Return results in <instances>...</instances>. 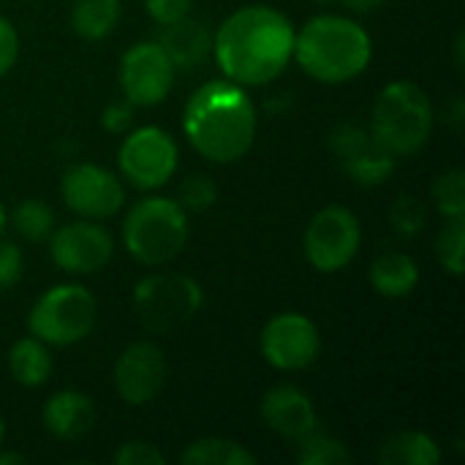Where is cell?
<instances>
[{
    "label": "cell",
    "mask_w": 465,
    "mask_h": 465,
    "mask_svg": "<svg viewBox=\"0 0 465 465\" xmlns=\"http://www.w3.org/2000/svg\"><path fill=\"white\" fill-rule=\"evenodd\" d=\"M213 57L223 79L264 87L294 60V25L272 5H242L213 33Z\"/></svg>",
    "instance_id": "obj_1"
},
{
    "label": "cell",
    "mask_w": 465,
    "mask_h": 465,
    "mask_svg": "<svg viewBox=\"0 0 465 465\" xmlns=\"http://www.w3.org/2000/svg\"><path fill=\"white\" fill-rule=\"evenodd\" d=\"M259 114L248 90L229 79H210L193 90L183 109L188 144L213 163H234L256 142Z\"/></svg>",
    "instance_id": "obj_2"
},
{
    "label": "cell",
    "mask_w": 465,
    "mask_h": 465,
    "mask_svg": "<svg viewBox=\"0 0 465 465\" xmlns=\"http://www.w3.org/2000/svg\"><path fill=\"white\" fill-rule=\"evenodd\" d=\"M371 57L373 41L351 16L319 14L294 30V60L316 82H351L371 65Z\"/></svg>",
    "instance_id": "obj_3"
},
{
    "label": "cell",
    "mask_w": 465,
    "mask_h": 465,
    "mask_svg": "<svg viewBox=\"0 0 465 465\" xmlns=\"http://www.w3.org/2000/svg\"><path fill=\"white\" fill-rule=\"evenodd\" d=\"M436 125L430 95L417 82H390L379 90L371 109V134L395 155L406 158L420 153Z\"/></svg>",
    "instance_id": "obj_4"
},
{
    "label": "cell",
    "mask_w": 465,
    "mask_h": 465,
    "mask_svg": "<svg viewBox=\"0 0 465 465\" xmlns=\"http://www.w3.org/2000/svg\"><path fill=\"white\" fill-rule=\"evenodd\" d=\"M188 242V213L177 199L147 196L123 221V245L144 267L169 264Z\"/></svg>",
    "instance_id": "obj_5"
},
{
    "label": "cell",
    "mask_w": 465,
    "mask_h": 465,
    "mask_svg": "<svg viewBox=\"0 0 465 465\" xmlns=\"http://www.w3.org/2000/svg\"><path fill=\"white\" fill-rule=\"evenodd\" d=\"M98 322V302L82 283H57L46 289L27 313L33 338L54 349L82 343Z\"/></svg>",
    "instance_id": "obj_6"
},
{
    "label": "cell",
    "mask_w": 465,
    "mask_h": 465,
    "mask_svg": "<svg viewBox=\"0 0 465 465\" xmlns=\"http://www.w3.org/2000/svg\"><path fill=\"white\" fill-rule=\"evenodd\" d=\"M134 311L153 335H172L204 305L202 286L183 272H150L134 286Z\"/></svg>",
    "instance_id": "obj_7"
},
{
    "label": "cell",
    "mask_w": 465,
    "mask_h": 465,
    "mask_svg": "<svg viewBox=\"0 0 465 465\" xmlns=\"http://www.w3.org/2000/svg\"><path fill=\"white\" fill-rule=\"evenodd\" d=\"M360 245H362V223L343 204L322 207L308 221L302 234L305 262L322 275L346 270L357 259Z\"/></svg>",
    "instance_id": "obj_8"
},
{
    "label": "cell",
    "mask_w": 465,
    "mask_h": 465,
    "mask_svg": "<svg viewBox=\"0 0 465 465\" xmlns=\"http://www.w3.org/2000/svg\"><path fill=\"white\" fill-rule=\"evenodd\" d=\"M180 161V147L169 131L161 125H139L131 128L117 150V166L128 185L136 191H158L163 188Z\"/></svg>",
    "instance_id": "obj_9"
},
{
    "label": "cell",
    "mask_w": 465,
    "mask_h": 465,
    "mask_svg": "<svg viewBox=\"0 0 465 465\" xmlns=\"http://www.w3.org/2000/svg\"><path fill=\"white\" fill-rule=\"evenodd\" d=\"M259 349L267 365L283 373H297L311 368L322 354V335L313 319L297 311H283L272 316L259 335Z\"/></svg>",
    "instance_id": "obj_10"
},
{
    "label": "cell",
    "mask_w": 465,
    "mask_h": 465,
    "mask_svg": "<svg viewBox=\"0 0 465 465\" xmlns=\"http://www.w3.org/2000/svg\"><path fill=\"white\" fill-rule=\"evenodd\" d=\"M117 76H120L123 95L134 106L150 109L169 98L177 68L172 65V60L166 57L158 41H139L123 52Z\"/></svg>",
    "instance_id": "obj_11"
},
{
    "label": "cell",
    "mask_w": 465,
    "mask_h": 465,
    "mask_svg": "<svg viewBox=\"0 0 465 465\" xmlns=\"http://www.w3.org/2000/svg\"><path fill=\"white\" fill-rule=\"evenodd\" d=\"M60 196L65 207L87 221L114 218L125 204L123 180L98 163H71L60 180Z\"/></svg>",
    "instance_id": "obj_12"
},
{
    "label": "cell",
    "mask_w": 465,
    "mask_h": 465,
    "mask_svg": "<svg viewBox=\"0 0 465 465\" xmlns=\"http://www.w3.org/2000/svg\"><path fill=\"white\" fill-rule=\"evenodd\" d=\"M49 242V256L57 270L68 275H93L101 272L114 253V240L101 221H71L65 226H54Z\"/></svg>",
    "instance_id": "obj_13"
},
{
    "label": "cell",
    "mask_w": 465,
    "mask_h": 465,
    "mask_svg": "<svg viewBox=\"0 0 465 465\" xmlns=\"http://www.w3.org/2000/svg\"><path fill=\"white\" fill-rule=\"evenodd\" d=\"M330 150L341 161L343 172L362 188L384 185L398 169V158L371 134L368 125L341 123L330 134Z\"/></svg>",
    "instance_id": "obj_14"
},
{
    "label": "cell",
    "mask_w": 465,
    "mask_h": 465,
    "mask_svg": "<svg viewBox=\"0 0 465 465\" xmlns=\"http://www.w3.org/2000/svg\"><path fill=\"white\" fill-rule=\"evenodd\" d=\"M169 365L166 354L153 341H136L114 360L112 381L125 406L142 409L150 406L166 387Z\"/></svg>",
    "instance_id": "obj_15"
},
{
    "label": "cell",
    "mask_w": 465,
    "mask_h": 465,
    "mask_svg": "<svg viewBox=\"0 0 465 465\" xmlns=\"http://www.w3.org/2000/svg\"><path fill=\"white\" fill-rule=\"evenodd\" d=\"M259 414H262V422L272 433H278L281 439L292 444L322 425L311 395L294 384H278L267 390L259 403Z\"/></svg>",
    "instance_id": "obj_16"
},
{
    "label": "cell",
    "mask_w": 465,
    "mask_h": 465,
    "mask_svg": "<svg viewBox=\"0 0 465 465\" xmlns=\"http://www.w3.org/2000/svg\"><path fill=\"white\" fill-rule=\"evenodd\" d=\"M41 422H44L46 433H52L54 439L76 441V439H84L95 428L98 411H95V403L90 395H84L79 390H60L44 403Z\"/></svg>",
    "instance_id": "obj_17"
},
{
    "label": "cell",
    "mask_w": 465,
    "mask_h": 465,
    "mask_svg": "<svg viewBox=\"0 0 465 465\" xmlns=\"http://www.w3.org/2000/svg\"><path fill=\"white\" fill-rule=\"evenodd\" d=\"M166 57L172 60V65L180 71H188V68H196L204 63V57L213 52V33L207 27V22H199L193 19L191 14L172 22V25H163L158 30V38H155Z\"/></svg>",
    "instance_id": "obj_18"
},
{
    "label": "cell",
    "mask_w": 465,
    "mask_h": 465,
    "mask_svg": "<svg viewBox=\"0 0 465 465\" xmlns=\"http://www.w3.org/2000/svg\"><path fill=\"white\" fill-rule=\"evenodd\" d=\"M371 286L384 300H406L420 286V267L409 253L390 251L371 264Z\"/></svg>",
    "instance_id": "obj_19"
},
{
    "label": "cell",
    "mask_w": 465,
    "mask_h": 465,
    "mask_svg": "<svg viewBox=\"0 0 465 465\" xmlns=\"http://www.w3.org/2000/svg\"><path fill=\"white\" fill-rule=\"evenodd\" d=\"M8 371L14 381L25 390H38L52 376V354L49 346L38 338H19L8 351Z\"/></svg>",
    "instance_id": "obj_20"
},
{
    "label": "cell",
    "mask_w": 465,
    "mask_h": 465,
    "mask_svg": "<svg viewBox=\"0 0 465 465\" xmlns=\"http://www.w3.org/2000/svg\"><path fill=\"white\" fill-rule=\"evenodd\" d=\"M381 465H436L441 463V447L430 433L403 430L390 436L379 450Z\"/></svg>",
    "instance_id": "obj_21"
},
{
    "label": "cell",
    "mask_w": 465,
    "mask_h": 465,
    "mask_svg": "<svg viewBox=\"0 0 465 465\" xmlns=\"http://www.w3.org/2000/svg\"><path fill=\"white\" fill-rule=\"evenodd\" d=\"M123 16V0H74L71 30L84 41H104Z\"/></svg>",
    "instance_id": "obj_22"
},
{
    "label": "cell",
    "mask_w": 465,
    "mask_h": 465,
    "mask_svg": "<svg viewBox=\"0 0 465 465\" xmlns=\"http://www.w3.org/2000/svg\"><path fill=\"white\" fill-rule=\"evenodd\" d=\"M180 463L183 465H256L259 458L245 450L240 441L234 439H223V436H204L191 441L183 452H180Z\"/></svg>",
    "instance_id": "obj_23"
},
{
    "label": "cell",
    "mask_w": 465,
    "mask_h": 465,
    "mask_svg": "<svg viewBox=\"0 0 465 465\" xmlns=\"http://www.w3.org/2000/svg\"><path fill=\"white\" fill-rule=\"evenodd\" d=\"M11 226L27 242H46L54 232V210L44 199H22L11 210Z\"/></svg>",
    "instance_id": "obj_24"
},
{
    "label": "cell",
    "mask_w": 465,
    "mask_h": 465,
    "mask_svg": "<svg viewBox=\"0 0 465 465\" xmlns=\"http://www.w3.org/2000/svg\"><path fill=\"white\" fill-rule=\"evenodd\" d=\"M297 447V463L300 465H346L351 460L346 444L335 436H330L322 425L294 441Z\"/></svg>",
    "instance_id": "obj_25"
},
{
    "label": "cell",
    "mask_w": 465,
    "mask_h": 465,
    "mask_svg": "<svg viewBox=\"0 0 465 465\" xmlns=\"http://www.w3.org/2000/svg\"><path fill=\"white\" fill-rule=\"evenodd\" d=\"M465 253V218H444V226L436 237V259L452 275H463Z\"/></svg>",
    "instance_id": "obj_26"
},
{
    "label": "cell",
    "mask_w": 465,
    "mask_h": 465,
    "mask_svg": "<svg viewBox=\"0 0 465 465\" xmlns=\"http://www.w3.org/2000/svg\"><path fill=\"white\" fill-rule=\"evenodd\" d=\"M433 204L444 218H465V172L447 169L430 188Z\"/></svg>",
    "instance_id": "obj_27"
},
{
    "label": "cell",
    "mask_w": 465,
    "mask_h": 465,
    "mask_svg": "<svg viewBox=\"0 0 465 465\" xmlns=\"http://www.w3.org/2000/svg\"><path fill=\"white\" fill-rule=\"evenodd\" d=\"M425 223H428V207L422 204V199H417L411 193H403V196H398L392 202V207H390V226H392V232L398 237L411 240V237L422 234Z\"/></svg>",
    "instance_id": "obj_28"
},
{
    "label": "cell",
    "mask_w": 465,
    "mask_h": 465,
    "mask_svg": "<svg viewBox=\"0 0 465 465\" xmlns=\"http://www.w3.org/2000/svg\"><path fill=\"white\" fill-rule=\"evenodd\" d=\"M177 202L183 204L185 213H207L218 202V185L207 174H191L180 183Z\"/></svg>",
    "instance_id": "obj_29"
},
{
    "label": "cell",
    "mask_w": 465,
    "mask_h": 465,
    "mask_svg": "<svg viewBox=\"0 0 465 465\" xmlns=\"http://www.w3.org/2000/svg\"><path fill=\"white\" fill-rule=\"evenodd\" d=\"M112 460L117 465H163L166 463V455L150 444V441H125L114 455Z\"/></svg>",
    "instance_id": "obj_30"
},
{
    "label": "cell",
    "mask_w": 465,
    "mask_h": 465,
    "mask_svg": "<svg viewBox=\"0 0 465 465\" xmlns=\"http://www.w3.org/2000/svg\"><path fill=\"white\" fill-rule=\"evenodd\" d=\"M25 272V253L16 242L0 240V292L14 289Z\"/></svg>",
    "instance_id": "obj_31"
},
{
    "label": "cell",
    "mask_w": 465,
    "mask_h": 465,
    "mask_svg": "<svg viewBox=\"0 0 465 465\" xmlns=\"http://www.w3.org/2000/svg\"><path fill=\"white\" fill-rule=\"evenodd\" d=\"M134 112H136V106H134L128 98L112 101V104L101 112V125H104V131H106V134H114V136L128 134L131 125H134Z\"/></svg>",
    "instance_id": "obj_32"
},
{
    "label": "cell",
    "mask_w": 465,
    "mask_h": 465,
    "mask_svg": "<svg viewBox=\"0 0 465 465\" xmlns=\"http://www.w3.org/2000/svg\"><path fill=\"white\" fill-rule=\"evenodd\" d=\"M144 8H147V16L158 27H163V25H172V22L188 16L193 8V0H144Z\"/></svg>",
    "instance_id": "obj_33"
},
{
    "label": "cell",
    "mask_w": 465,
    "mask_h": 465,
    "mask_svg": "<svg viewBox=\"0 0 465 465\" xmlns=\"http://www.w3.org/2000/svg\"><path fill=\"white\" fill-rule=\"evenodd\" d=\"M19 57V35H16V27L0 14V79L14 68Z\"/></svg>",
    "instance_id": "obj_34"
},
{
    "label": "cell",
    "mask_w": 465,
    "mask_h": 465,
    "mask_svg": "<svg viewBox=\"0 0 465 465\" xmlns=\"http://www.w3.org/2000/svg\"><path fill=\"white\" fill-rule=\"evenodd\" d=\"M444 123L455 131V134H460L465 125V101L460 95H452L447 104H444Z\"/></svg>",
    "instance_id": "obj_35"
},
{
    "label": "cell",
    "mask_w": 465,
    "mask_h": 465,
    "mask_svg": "<svg viewBox=\"0 0 465 465\" xmlns=\"http://www.w3.org/2000/svg\"><path fill=\"white\" fill-rule=\"evenodd\" d=\"M346 8H351V11H357V14H365V11H373L381 0H341Z\"/></svg>",
    "instance_id": "obj_36"
},
{
    "label": "cell",
    "mask_w": 465,
    "mask_h": 465,
    "mask_svg": "<svg viewBox=\"0 0 465 465\" xmlns=\"http://www.w3.org/2000/svg\"><path fill=\"white\" fill-rule=\"evenodd\" d=\"M455 63H458V68H463L465 65V35L463 33H458V38H455Z\"/></svg>",
    "instance_id": "obj_37"
},
{
    "label": "cell",
    "mask_w": 465,
    "mask_h": 465,
    "mask_svg": "<svg viewBox=\"0 0 465 465\" xmlns=\"http://www.w3.org/2000/svg\"><path fill=\"white\" fill-rule=\"evenodd\" d=\"M11 463H25V455H19V452H5V450L0 447V465Z\"/></svg>",
    "instance_id": "obj_38"
},
{
    "label": "cell",
    "mask_w": 465,
    "mask_h": 465,
    "mask_svg": "<svg viewBox=\"0 0 465 465\" xmlns=\"http://www.w3.org/2000/svg\"><path fill=\"white\" fill-rule=\"evenodd\" d=\"M5 223H8V213H5V207H3V202H0V234H3V229H5Z\"/></svg>",
    "instance_id": "obj_39"
},
{
    "label": "cell",
    "mask_w": 465,
    "mask_h": 465,
    "mask_svg": "<svg viewBox=\"0 0 465 465\" xmlns=\"http://www.w3.org/2000/svg\"><path fill=\"white\" fill-rule=\"evenodd\" d=\"M5 444V422H3V417H0V447Z\"/></svg>",
    "instance_id": "obj_40"
},
{
    "label": "cell",
    "mask_w": 465,
    "mask_h": 465,
    "mask_svg": "<svg viewBox=\"0 0 465 465\" xmlns=\"http://www.w3.org/2000/svg\"><path fill=\"white\" fill-rule=\"evenodd\" d=\"M313 3H322V5H327V3H335V0H313Z\"/></svg>",
    "instance_id": "obj_41"
}]
</instances>
